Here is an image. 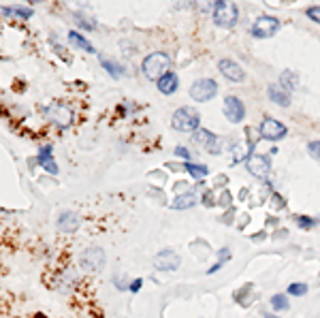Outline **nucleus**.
<instances>
[{"mask_svg":"<svg viewBox=\"0 0 320 318\" xmlns=\"http://www.w3.org/2000/svg\"><path fill=\"white\" fill-rule=\"evenodd\" d=\"M180 256L175 254L171 248H164L162 252H158L156 256H154V267H156L158 271H175L180 267Z\"/></svg>","mask_w":320,"mask_h":318,"instance_id":"nucleus-11","label":"nucleus"},{"mask_svg":"<svg viewBox=\"0 0 320 318\" xmlns=\"http://www.w3.org/2000/svg\"><path fill=\"white\" fill-rule=\"evenodd\" d=\"M45 116L54 122L58 128H68L73 124V111H70L66 105H62V102H51L49 107H45Z\"/></svg>","mask_w":320,"mask_h":318,"instance_id":"nucleus-8","label":"nucleus"},{"mask_svg":"<svg viewBox=\"0 0 320 318\" xmlns=\"http://www.w3.org/2000/svg\"><path fill=\"white\" fill-rule=\"evenodd\" d=\"M245 169L250 171L254 178H265L267 173L271 171V160L267 156H261V154H250L245 160Z\"/></svg>","mask_w":320,"mask_h":318,"instance_id":"nucleus-13","label":"nucleus"},{"mask_svg":"<svg viewBox=\"0 0 320 318\" xmlns=\"http://www.w3.org/2000/svg\"><path fill=\"white\" fill-rule=\"evenodd\" d=\"M305 15L312 19V22H316V24H320V7H309L307 11H305Z\"/></svg>","mask_w":320,"mask_h":318,"instance_id":"nucleus-30","label":"nucleus"},{"mask_svg":"<svg viewBox=\"0 0 320 318\" xmlns=\"http://www.w3.org/2000/svg\"><path fill=\"white\" fill-rule=\"evenodd\" d=\"M3 13L9 15H15V17H22V19H30L32 17V9H26V7H3Z\"/></svg>","mask_w":320,"mask_h":318,"instance_id":"nucleus-23","label":"nucleus"},{"mask_svg":"<svg viewBox=\"0 0 320 318\" xmlns=\"http://www.w3.org/2000/svg\"><path fill=\"white\" fill-rule=\"evenodd\" d=\"M280 84H282V86H284V88H286V90L293 94V92L299 88V75L295 73V70L286 68L284 73H282V77H280Z\"/></svg>","mask_w":320,"mask_h":318,"instance_id":"nucleus-21","label":"nucleus"},{"mask_svg":"<svg viewBox=\"0 0 320 318\" xmlns=\"http://www.w3.org/2000/svg\"><path fill=\"white\" fill-rule=\"evenodd\" d=\"M192 141L197 143V146H203V148H207V152L209 154H220L222 152V141L216 137V135H211L209 130H205V128H199L197 132H192Z\"/></svg>","mask_w":320,"mask_h":318,"instance_id":"nucleus-12","label":"nucleus"},{"mask_svg":"<svg viewBox=\"0 0 320 318\" xmlns=\"http://www.w3.org/2000/svg\"><path fill=\"white\" fill-rule=\"evenodd\" d=\"M222 114L224 118L231 122V124H241L243 118H245V105L239 96H226L222 102Z\"/></svg>","mask_w":320,"mask_h":318,"instance_id":"nucleus-7","label":"nucleus"},{"mask_svg":"<svg viewBox=\"0 0 320 318\" xmlns=\"http://www.w3.org/2000/svg\"><path fill=\"white\" fill-rule=\"evenodd\" d=\"M307 152H309V156L320 160V139L318 141H309L307 143Z\"/></svg>","mask_w":320,"mask_h":318,"instance_id":"nucleus-29","label":"nucleus"},{"mask_svg":"<svg viewBox=\"0 0 320 318\" xmlns=\"http://www.w3.org/2000/svg\"><path fill=\"white\" fill-rule=\"evenodd\" d=\"M169 66H171V58L164 54V51H154V54L146 56L141 64V73L146 75L150 81H158L169 73Z\"/></svg>","mask_w":320,"mask_h":318,"instance_id":"nucleus-1","label":"nucleus"},{"mask_svg":"<svg viewBox=\"0 0 320 318\" xmlns=\"http://www.w3.org/2000/svg\"><path fill=\"white\" fill-rule=\"evenodd\" d=\"M73 17H75V24L79 28H84V30H94L96 28V19H88L84 13H75Z\"/></svg>","mask_w":320,"mask_h":318,"instance_id":"nucleus-28","label":"nucleus"},{"mask_svg":"<svg viewBox=\"0 0 320 318\" xmlns=\"http://www.w3.org/2000/svg\"><path fill=\"white\" fill-rule=\"evenodd\" d=\"M175 156L184 158V162H192V160H190V152L186 150L184 146H177V148H175Z\"/></svg>","mask_w":320,"mask_h":318,"instance_id":"nucleus-31","label":"nucleus"},{"mask_svg":"<svg viewBox=\"0 0 320 318\" xmlns=\"http://www.w3.org/2000/svg\"><path fill=\"white\" fill-rule=\"evenodd\" d=\"M277 30H280V19L273 15H261L256 22L252 24V37L254 39H271Z\"/></svg>","mask_w":320,"mask_h":318,"instance_id":"nucleus-6","label":"nucleus"},{"mask_svg":"<svg viewBox=\"0 0 320 318\" xmlns=\"http://www.w3.org/2000/svg\"><path fill=\"white\" fill-rule=\"evenodd\" d=\"M171 126L180 132H197L201 128V114L194 107H180L173 111Z\"/></svg>","mask_w":320,"mask_h":318,"instance_id":"nucleus-2","label":"nucleus"},{"mask_svg":"<svg viewBox=\"0 0 320 318\" xmlns=\"http://www.w3.org/2000/svg\"><path fill=\"white\" fill-rule=\"evenodd\" d=\"M141 286H143V280H141V278H135V280H132V282H130V286H128V291H130L132 295H135V293H139V291H141Z\"/></svg>","mask_w":320,"mask_h":318,"instance_id":"nucleus-32","label":"nucleus"},{"mask_svg":"<svg viewBox=\"0 0 320 318\" xmlns=\"http://www.w3.org/2000/svg\"><path fill=\"white\" fill-rule=\"evenodd\" d=\"M273 201H275V207H284V199H280V197H273Z\"/></svg>","mask_w":320,"mask_h":318,"instance_id":"nucleus-33","label":"nucleus"},{"mask_svg":"<svg viewBox=\"0 0 320 318\" xmlns=\"http://www.w3.org/2000/svg\"><path fill=\"white\" fill-rule=\"evenodd\" d=\"M68 43L73 45V47H77V49H84L86 54H96L94 45H92L81 32H77V30H70V32H68Z\"/></svg>","mask_w":320,"mask_h":318,"instance_id":"nucleus-19","label":"nucleus"},{"mask_svg":"<svg viewBox=\"0 0 320 318\" xmlns=\"http://www.w3.org/2000/svg\"><path fill=\"white\" fill-rule=\"evenodd\" d=\"M265 318H280V316H275V314H265Z\"/></svg>","mask_w":320,"mask_h":318,"instance_id":"nucleus-34","label":"nucleus"},{"mask_svg":"<svg viewBox=\"0 0 320 318\" xmlns=\"http://www.w3.org/2000/svg\"><path fill=\"white\" fill-rule=\"evenodd\" d=\"M79 265L84 271H90V273H96L105 267V252L102 248H96V245H92V248H86L79 256Z\"/></svg>","mask_w":320,"mask_h":318,"instance_id":"nucleus-5","label":"nucleus"},{"mask_svg":"<svg viewBox=\"0 0 320 318\" xmlns=\"http://www.w3.org/2000/svg\"><path fill=\"white\" fill-rule=\"evenodd\" d=\"M239 22V9H237L235 3H229V0H218L214 5V24L231 30Z\"/></svg>","mask_w":320,"mask_h":318,"instance_id":"nucleus-3","label":"nucleus"},{"mask_svg":"<svg viewBox=\"0 0 320 318\" xmlns=\"http://www.w3.org/2000/svg\"><path fill=\"white\" fill-rule=\"evenodd\" d=\"M79 224H81V218L77 216L75 211H60V216H58V222H56V227L58 231L62 233H73L79 229Z\"/></svg>","mask_w":320,"mask_h":318,"instance_id":"nucleus-15","label":"nucleus"},{"mask_svg":"<svg viewBox=\"0 0 320 318\" xmlns=\"http://www.w3.org/2000/svg\"><path fill=\"white\" fill-rule=\"evenodd\" d=\"M37 160H39V165L43 167L47 173H51V175H58V165H56V160H54V148H51L49 143L39 150V158Z\"/></svg>","mask_w":320,"mask_h":318,"instance_id":"nucleus-16","label":"nucleus"},{"mask_svg":"<svg viewBox=\"0 0 320 318\" xmlns=\"http://www.w3.org/2000/svg\"><path fill=\"white\" fill-rule=\"evenodd\" d=\"M197 203H199V199H197V194H194V192H182L171 203V209H190Z\"/></svg>","mask_w":320,"mask_h":318,"instance_id":"nucleus-20","label":"nucleus"},{"mask_svg":"<svg viewBox=\"0 0 320 318\" xmlns=\"http://www.w3.org/2000/svg\"><path fill=\"white\" fill-rule=\"evenodd\" d=\"M156 88H158L160 94H164V96L175 94V92H177V88H180V79H177V75H175L173 70H169V73L156 84Z\"/></svg>","mask_w":320,"mask_h":318,"instance_id":"nucleus-17","label":"nucleus"},{"mask_svg":"<svg viewBox=\"0 0 320 318\" xmlns=\"http://www.w3.org/2000/svg\"><path fill=\"white\" fill-rule=\"evenodd\" d=\"M307 284L303 282H293V284H288V289H286V295H293V297H305L307 295Z\"/></svg>","mask_w":320,"mask_h":318,"instance_id":"nucleus-26","label":"nucleus"},{"mask_svg":"<svg viewBox=\"0 0 320 318\" xmlns=\"http://www.w3.org/2000/svg\"><path fill=\"white\" fill-rule=\"evenodd\" d=\"M267 98L275 102L277 107H291V92L282 84H269L267 86Z\"/></svg>","mask_w":320,"mask_h":318,"instance_id":"nucleus-14","label":"nucleus"},{"mask_svg":"<svg viewBox=\"0 0 320 318\" xmlns=\"http://www.w3.org/2000/svg\"><path fill=\"white\" fill-rule=\"evenodd\" d=\"M182 167H184V171H188L194 180H203V178L209 175V169L205 165H197V162H184Z\"/></svg>","mask_w":320,"mask_h":318,"instance_id":"nucleus-22","label":"nucleus"},{"mask_svg":"<svg viewBox=\"0 0 320 318\" xmlns=\"http://www.w3.org/2000/svg\"><path fill=\"white\" fill-rule=\"evenodd\" d=\"M216 94H218V84H216V79L203 77V79H197L190 86V98L197 100V102H207Z\"/></svg>","mask_w":320,"mask_h":318,"instance_id":"nucleus-4","label":"nucleus"},{"mask_svg":"<svg viewBox=\"0 0 320 318\" xmlns=\"http://www.w3.org/2000/svg\"><path fill=\"white\" fill-rule=\"evenodd\" d=\"M229 259H231V250H229V248H222V250L218 252V261H216V263L211 265V267L207 269V275H214V273L218 271V269H220L222 265H224L226 261H229Z\"/></svg>","mask_w":320,"mask_h":318,"instance_id":"nucleus-25","label":"nucleus"},{"mask_svg":"<svg viewBox=\"0 0 320 318\" xmlns=\"http://www.w3.org/2000/svg\"><path fill=\"white\" fill-rule=\"evenodd\" d=\"M218 70L222 73L224 79H229L231 84H241V81L245 79V73H243V68L235 62V60L231 58H222L220 62H218Z\"/></svg>","mask_w":320,"mask_h":318,"instance_id":"nucleus-10","label":"nucleus"},{"mask_svg":"<svg viewBox=\"0 0 320 318\" xmlns=\"http://www.w3.org/2000/svg\"><path fill=\"white\" fill-rule=\"evenodd\" d=\"M293 220L297 222V227L303 229V231H312V229L316 227V220L309 218V216H303V214H299V216H295Z\"/></svg>","mask_w":320,"mask_h":318,"instance_id":"nucleus-27","label":"nucleus"},{"mask_svg":"<svg viewBox=\"0 0 320 318\" xmlns=\"http://www.w3.org/2000/svg\"><path fill=\"white\" fill-rule=\"evenodd\" d=\"M98 60H100V66L105 68V73L111 75L113 79H122L126 75V66H122L120 62H116V60H109L105 56H98Z\"/></svg>","mask_w":320,"mask_h":318,"instance_id":"nucleus-18","label":"nucleus"},{"mask_svg":"<svg viewBox=\"0 0 320 318\" xmlns=\"http://www.w3.org/2000/svg\"><path fill=\"white\" fill-rule=\"evenodd\" d=\"M259 132H261V139H267V141H280L288 135V128L282 122H277L275 118H265L259 126Z\"/></svg>","mask_w":320,"mask_h":318,"instance_id":"nucleus-9","label":"nucleus"},{"mask_svg":"<svg viewBox=\"0 0 320 318\" xmlns=\"http://www.w3.org/2000/svg\"><path fill=\"white\" fill-rule=\"evenodd\" d=\"M269 303H271V307H273L275 312H286L288 307H291V303H288V295H282V293L273 295Z\"/></svg>","mask_w":320,"mask_h":318,"instance_id":"nucleus-24","label":"nucleus"}]
</instances>
